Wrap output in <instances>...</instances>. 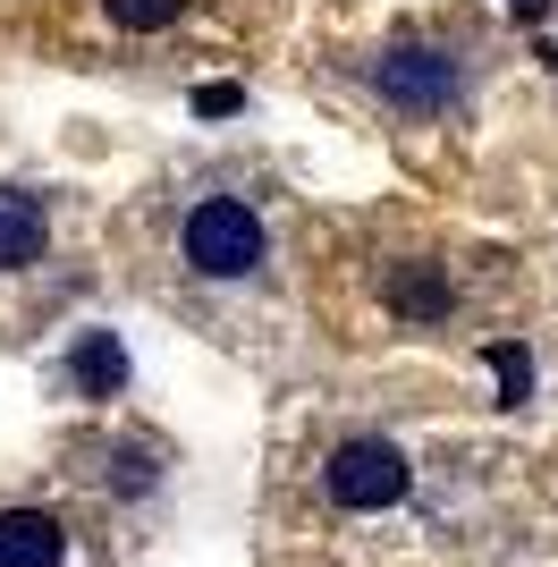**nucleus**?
Listing matches in <instances>:
<instances>
[{"instance_id": "nucleus-1", "label": "nucleus", "mask_w": 558, "mask_h": 567, "mask_svg": "<svg viewBox=\"0 0 558 567\" xmlns=\"http://www.w3.org/2000/svg\"><path fill=\"white\" fill-rule=\"evenodd\" d=\"M178 255L195 280H255L262 255H271V229H262L255 204H237V195H204L195 213L178 220Z\"/></svg>"}, {"instance_id": "nucleus-2", "label": "nucleus", "mask_w": 558, "mask_h": 567, "mask_svg": "<svg viewBox=\"0 0 558 567\" xmlns=\"http://www.w3.org/2000/svg\"><path fill=\"white\" fill-rule=\"evenodd\" d=\"M372 94L390 102V111H406V118H441V111H457V94H465V60L441 51V43H390L372 60Z\"/></svg>"}, {"instance_id": "nucleus-3", "label": "nucleus", "mask_w": 558, "mask_h": 567, "mask_svg": "<svg viewBox=\"0 0 558 567\" xmlns=\"http://www.w3.org/2000/svg\"><path fill=\"white\" fill-rule=\"evenodd\" d=\"M322 492L330 508H348V517H381V508H397V499L415 492V466H406V450L397 441H339L322 466Z\"/></svg>"}, {"instance_id": "nucleus-4", "label": "nucleus", "mask_w": 558, "mask_h": 567, "mask_svg": "<svg viewBox=\"0 0 558 567\" xmlns=\"http://www.w3.org/2000/svg\"><path fill=\"white\" fill-rule=\"evenodd\" d=\"M0 567H69V525L51 508H0Z\"/></svg>"}, {"instance_id": "nucleus-5", "label": "nucleus", "mask_w": 558, "mask_h": 567, "mask_svg": "<svg viewBox=\"0 0 558 567\" xmlns=\"http://www.w3.org/2000/svg\"><path fill=\"white\" fill-rule=\"evenodd\" d=\"M381 306H390L397 322H448L457 288H448V271H441V262H397L390 280H381Z\"/></svg>"}, {"instance_id": "nucleus-6", "label": "nucleus", "mask_w": 558, "mask_h": 567, "mask_svg": "<svg viewBox=\"0 0 558 567\" xmlns=\"http://www.w3.org/2000/svg\"><path fill=\"white\" fill-rule=\"evenodd\" d=\"M43 246H51L43 204H34L25 187H0V271H25V262H43Z\"/></svg>"}, {"instance_id": "nucleus-7", "label": "nucleus", "mask_w": 558, "mask_h": 567, "mask_svg": "<svg viewBox=\"0 0 558 567\" xmlns=\"http://www.w3.org/2000/svg\"><path fill=\"white\" fill-rule=\"evenodd\" d=\"M69 373H76V390H85V399H118V390H127V348H118L111 331H85L69 348Z\"/></svg>"}, {"instance_id": "nucleus-8", "label": "nucleus", "mask_w": 558, "mask_h": 567, "mask_svg": "<svg viewBox=\"0 0 558 567\" xmlns=\"http://www.w3.org/2000/svg\"><path fill=\"white\" fill-rule=\"evenodd\" d=\"M490 373H499V399H508V406L534 399V355L516 348V339H499V348H490Z\"/></svg>"}, {"instance_id": "nucleus-9", "label": "nucleus", "mask_w": 558, "mask_h": 567, "mask_svg": "<svg viewBox=\"0 0 558 567\" xmlns=\"http://www.w3.org/2000/svg\"><path fill=\"white\" fill-rule=\"evenodd\" d=\"M127 34H162V25H178V0H102Z\"/></svg>"}, {"instance_id": "nucleus-10", "label": "nucleus", "mask_w": 558, "mask_h": 567, "mask_svg": "<svg viewBox=\"0 0 558 567\" xmlns=\"http://www.w3.org/2000/svg\"><path fill=\"white\" fill-rule=\"evenodd\" d=\"M153 483H162V474H153V457H144V450H111V492L118 499H144Z\"/></svg>"}, {"instance_id": "nucleus-11", "label": "nucleus", "mask_w": 558, "mask_h": 567, "mask_svg": "<svg viewBox=\"0 0 558 567\" xmlns=\"http://www.w3.org/2000/svg\"><path fill=\"white\" fill-rule=\"evenodd\" d=\"M195 111H204V118H237L246 94H237V85H195Z\"/></svg>"}, {"instance_id": "nucleus-12", "label": "nucleus", "mask_w": 558, "mask_h": 567, "mask_svg": "<svg viewBox=\"0 0 558 567\" xmlns=\"http://www.w3.org/2000/svg\"><path fill=\"white\" fill-rule=\"evenodd\" d=\"M516 9H525V18H541V0H516Z\"/></svg>"}]
</instances>
